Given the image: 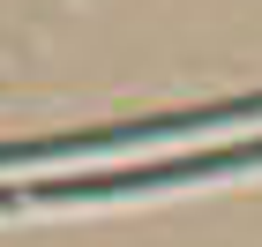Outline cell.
Listing matches in <instances>:
<instances>
[{
  "label": "cell",
  "instance_id": "cell-2",
  "mask_svg": "<svg viewBox=\"0 0 262 247\" xmlns=\"http://www.w3.org/2000/svg\"><path fill=\"white\" fill-rule=\"evenodd\" d=\"M262 98H217V105H187V113H150V120H113V127H75V135H23L0 143V165H75V158H113V150H150L172 135H210V127H255Z\"/></svg>",
  "mask_w": 262,
  "mask_h": 247
},
{
  "label": "cell",
  "instance_id": "cell-1",
  "mask_svg": "<svg viewBox=\"0 0 262 247\" xmlns=\"http://www.w3.org/2000/svg\"><path fill=\"white\" fill-rule=\"evenodd\" d=\"M225 172H262V135H255V143H225V150H195V158H165V165H120V172H90V180H30V187H0V210L135 203V195H165V187L225 180Z\"/></svg>",
  "mask_w": 262,
  "mask_h": 247
}]
</instances>
